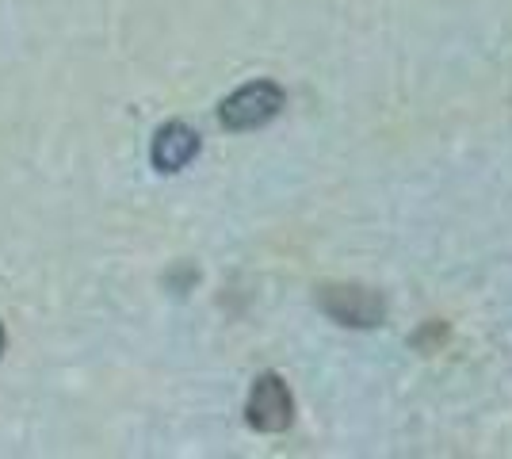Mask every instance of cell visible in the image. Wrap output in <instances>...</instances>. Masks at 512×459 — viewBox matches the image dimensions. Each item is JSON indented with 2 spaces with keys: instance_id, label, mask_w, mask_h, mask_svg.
I'll return each instance as SVG.
<instances>
[{
  "instance_id": "5b68a950",
  "label": "cell",
  "mask_w": 512,
  "mask_h": 459,
  "mask_svg": "<svg viewBox=\"0 0 512 459\" xmlns=\"http://www.w3.org/2000/svg\"><path fill=\"white\" fill-rule=\"evenodd\" d=\"M0 352H4V326H0Z\"/></svg>"
},
{
  "instance_id": "7a4b0ae2",
  "label": "cell",
  "mask_w": 512,
  "mask_h": 459,
  "mask_svg": "<svg viewBox=\"0 0 512 459\" xmlns=\"http://www.w3.org/2000/svg\"><path fill=\"white\" fill-rule=\"evenodd\" d=\"M245 414H249V425L260 429V433H283V429L291 425V414H295L287 383L272 372L260 375V379L253 383V394H249Z\"/></svg>"
},
{
  "instance_id": "3957f363",
  "label": "cell",
  "mask_w": 512,
  "mask_h": 459,
  "mask_svg": "<svg viewBox=\"0 0 512 459\" xmlns=\"http://www.w3.org/2000/svg\"><path fill=\"white\" fill-rule=\"evenodd\" d=\"M321 303L325 310L344 322V326H375L379 318H383V299L375 295V291H367V287H325V295H321Z\"/></svg>"
},
{
  "instance_id": "6da1fadb",
  "label": "cell",
  "mask_w": 512,
  "mask_h": 459,
  "mask_svg": "<svg viewBox=\"0 0 512 459\" xmlns=\"http://www.w3.org/2000/svg\"><path fill=\"white\" fill-rule=\"evenodd\" d=\"M283 108V88L276 81H253V85L237 88L234 96L222 100V127L230 131H253L264 127L268 119H276Z\"/></svg>"
},
{
  "instance_id": "277c9868",
  "label": "cell",
  "mask_w": 512,
  "mask_h": 459,
  "mask_svg": "<svg viewBox=\"0 0 512 459\" xmlns=\"http://www.w3.org/2000/svg\"><path fill=\"white\" fill-rule=\"evenodd\" d=\"M195 153H199V134L184 123H165L153 138V165L161 173H180Z\"/></svg>"
}]
</instances>
